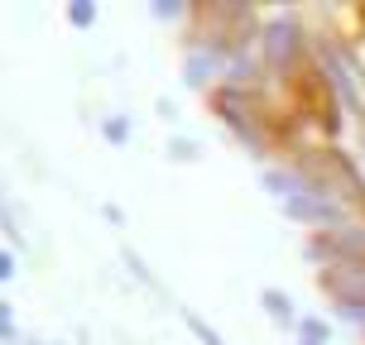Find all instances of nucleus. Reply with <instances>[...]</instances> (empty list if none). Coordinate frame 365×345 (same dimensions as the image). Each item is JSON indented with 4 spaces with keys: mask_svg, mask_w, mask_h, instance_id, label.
<instances>
[{
    "mask_svg": "<svg viewBox=\"0 0 365 345\" xmlns=\"http://www.w3.org/2000/svg\"><path fill=\"white\" fill-rule=\"evenodd\" d=\"M317 58H322V73L331 77V87H336V96L351 106V115H365V106H361V91H356V77H351V63H341V53L331 48L327 38L317 43Z\"/></svg>",
    "mask_w": 365,
    "mask_h": 345,
    "instance_id": "obj_7",
    "label": "nucleus"
},
{
    "mask_svg": "<svg viewBox=\"0 0 365 345\" xmlns=\"http://www.w3.org/2000/svg\"><path fill=\"white\" fill-rule=\"evenodd\" d=\"M279 211L289 221H303V225H317V230H336V225H346V206L327 192H303V197L293 201H279Z\"/></svg>",
    "mask_w": 365,
    "mask_h": 345,
    "instance_id": "obj_4",
    "label": "nucleus"
},
{
    "mask_svg": "<svg viewBox=\"0 0 365 345\" xmlns=\"http://www.w3.org/2000/svg\"><path fill=\"white\" fill-rule=\"evenodd\" d=\"M298 345H331V322L327 317H298Z\"/></svg>",
    "mask_w": 365,
    "mask_h": 345,
    "instance_id": "obj_10",
    "label": "nucleus"
},
{
    "mask_svg": "<svg viewBox=\"0 0 365 345\" xmlns=\"http://www.w3.org/2000/svg\"><path fill=\"white\" fill-rule=\"evenodd\" d=\"M149 15L168 24V19H182V15H187V5H182V0H154V5H149Z\"/></svg>",
    "mask_w": 365,
    "mask_h": 345,
    "instance_id": "obj_16",
    "label": "nucleus"
},
{
    "mask_svg": "<svg viewBox=\"0 0 365 345\" xmlns=\"http://www.w3.org/2000/svg\"><path fill=\"white\" fill-rule=\"evenodd\" d=\"M259 307H264V317H269L274 327H298V312H293V297L284 288H264L259 292Z\"/></svg>",
    "mask_w": 365,
    "mask_h": 345,
    "instance_id": "obj_9",
    "label": "nucleus"
},
{
    "mask_svg": "<svg viewBox=\"0 0 365 345\" xmlns=\"http://www.w3.org/2000/svg\"><path fill=\"white\" fill-rule=\"evenodd\" d=\"M164 154L173 159V164H197V159H202V144L192 139V134H173Z\"/></svg>",
    "mask_w": 365,
    "mask_h": 345,
    "instance_id": "obj_12",
    "label": "nucleus"
},
{
    "mask_svg": "<svg viewBox=\"0 0 365 345\" xmlns=\"http://www.w3.org/2000/svg\"><path fill=\"white\" fill-rule=\"evenodd\" d=\"M303 53H308V29H303V19L293 10H279V15H269L259 24V63H264V73L274 77L298 73Z\"/></svg>",
    "mask_w": 365,
    "mask_h": 345,
    "instance_id": "obj_1",
    "label": "nucleus"
},
{
    "mask_svg": "<svg viewBox=\"0 0 365 345\" xmlns=\"http://www.w3.org/2000/svg\"><path fill=\"white\" fill-rule=\"evenodd\" d=\"M15 273H19V255L10 245H0V283H15Z\"/></svg>",
    "mask_w": 365,
    "mask_h": 345,
    "instance_id": "obj_17",
    "label": "nucleus"
},
{
    "mask_svg": "<svg viewBox=\"0 0 365 345\" xmlns=\"http://www.w3.org/2000/svg\"><path fill=\"white\" fill-rule=\"evenodd\" d=\"M130 134H135V120L130 115H101V139L106 144H130Z\"/></svg>",
    "mask_w": 365,
    "mask_h": 345,
    "instance_id": "obj_11",
    "label": "nucleus"
},
{
    "mask_svg": "<svg viewBox=\"0 0 365 345\" xmlns=\"http://www.w3.org/2000/svg\"><path fill=\"white\" fill-rule=\"evenodd\" d=\"M212 110L221 115V125L236 134L240 144L250 149L255 159L269 154V139H264V110H259L255 91H240V87H217L212 91Z\"/></svg>",
    "mask_w": 365,
    "mask_h": 345,
    "instance_id": "obj_2",
    "label": "nucleus"
},
{
    "mask_svg": "<svg viewBox=\"0 0 365 345\" xmlns=\"http://www.w3.org/2000/svg\"><path fill=\"white\" fill-rule=\"evenodd\" d=\"M0 225H5V235H10V240H19V245H24V235H19V225L10 221V206H5V192H0Z\"/></svg>",
    "mask_w": 365,
    "mask_h": 345,
    "instance_id": "obj_19",
    "label": "nucleus"
},
{
    "mask_svg": "<svg viewBox=\"0 0 365 345\" xmlns=\"http://www.w3.org/2000/svg\"><path fill=\"white\" fill-rule=\"evenodd\" d=\"M217 77H226V53L212 48V43H187V53H182V82L192 91H207Z\"/></svg>",
    "mask_w": 365,
    "mask_h": 345,
    "instance_id": "obj_6",
    "label": "nucleus"
},
{
    "mask_svg": "<svg viewBox=\"0 0 365 345\" xmlns=\"http://www.w3.org/2000/svg\"><path fill=\"white\" fill-rule=\"evenodd\" d=\"M125 264H130V273H135V278H140V283H145V288H159V278H154V273L145 269V259L135 255V250H125Z\"/></svg>",
    "mask_w": 365,
    "mask_h": 345,
    "instance_id": "obj_18",
    "label": "nucleus"
},
{
    "mask_svg": "<svg viewBox=\"0 0 365 345\" xmlns=\"http://www.w3.org/2000/svg\"><path fill=\"white\" fill-rule=\"evenodd\" d=\"M264 192L274 201H293V197H303V192H317V187H312V178L303 168H264Z\"/></svg>",
    "mask_w": 365,
    "mask_h": 345,
    "instance_id": "obj_8",
    "label": "nucleus"
},
{
    "mask_svg": "<svg viewBox=\"0 0 365 345\" xmlns=\"http://www.w3.org/2000/svg\"><path fill=\"white\" fill-rule=\"evenodd\" d=\"M19 345H43V341H34V336H24V341H19Z\"/></svg>",
    "mask_w": 365,
    "mask_h": 345,
    "instance_id": "obj_21",
    "label": "nucleus"
},
{
    "mask_svg": "<svg viewBox=\"0 0 365 345\" xmlns=\"http://www.w3.org/2000/svg\"><path fill=\"white\" fill-rule=\"evenodd\" d=\"M19 341V327H15V302H5L0 297V345Z\"/></svg>",
    "mask_w": 365,
    "mask_h": 345,
    "instance_id": "obj_15",
    "label": "nucleus"
},
{
    "mask_svg": "<svg viewBox=\"0 0 365 345\" xmlns=\"http://www.w3.org/2000/svg\"><path fill=\"white\" fill-rule=\"evenodd\" d=\"M312 264H351V259H365V225H336V230H317V235L303 245Z\"/></svg>",
    "mask_w": 365,
    "mask_h": 345,
    "instance_id": "obj_3",
    "label": "nucleus"
},
{
    "mask_svg": "<svg viewBox=\"0 0 365 345\" xmlns=\"http://www.w3.org/2000/svg\"><path fill=\"white\" fill-rule=\"evenodd\" d=\"M317 283L336 307H351V302H365V259H351V264H327L317 269Z\"/></svg>",
    "mask_w": 365,
    "mask_h": 345,
    "instance_id": "obj_5",
    "label": "nucleus"
},
{
    "mask_svg": "<svg viewBox=\"0 0 365 345\" xmlns=\"http://www.w3.org/2000/svg\"><path fill=\"white\" fill-rule=\"evenodd\" d=\"M101 216H106L110 225H120V221H125V211H120V206H110V201H106V206H101Z\"/></svg>",
    "mask_w": 365,
    "mask_h": 345,
    "instance_id": "obj_20",
    "label": "nucleus"
},
{
    "mask_svg": "<svg viewBox=\"0 0 365 345\" xmlns=\"http://www.w3.org/2000/svg\"><path fill=\"white\" fill-rule=\"evenodd\" d=\"M182 322H187V331H192L202 345H226V336H221V331L212 327L207 317H197V312H182Z\"/></svg>",
    "mask_w": 365,
    "mask_h": 345,
    "instance_id": "obj_13",
    "label": "nucleus"
},
{
    "mask_svg": "<svg viewBox=\"0 0 365 345\" xmlns=\"http://www.w3.org/2000/svg\"><path fill=\"white\" fill-rule=\"evenodd\" d=\"M96 15H101L96 0H73V5H68V24H73V29H91Z\"/></svg>",
    "mask_w": 365,
    "mask_h": 345,
    "instance_id": "obj_14",
    "label": "nucleus"
}]
</instances>
